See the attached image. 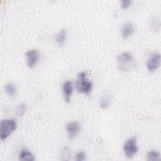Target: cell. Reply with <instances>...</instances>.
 Masks as SVG:
<instances>
[{
  "instance_id": "cell-18",
  "label": "cell",
  "mask_w": 161,
  "mask_h": 161,
  "mask_svg": "<svg viewBox=\"0 0 161 161\" xmlns=\"http://www.w3.org/2000/svg\"><path fill=\"white\" fill-rule=\"evenodd\" d=\"M131 4V1H128V0H123L121 1V3H120V6L121 7L122 9H128L130 5Z\"/></svg>"
},
{
  "instance_id": "cell-10",
  "label": "cell",
  "mask_w": 161,
  "mask_h": 161,
  "mask_svg": "<svg viewBox=\"0 0 161 161\" xmlns=\"http://www.w3.org/2000/svg\"><path fill=\"white\" fill-rule=\"evenodd\" d=\"M18 159L21 161H34L35 158L30 150L27 148H22L18 154Z\"/></svg>"
},
{
  "instance_id": "cell-7",
  "label": "cell",
  "mask_w": 161,
  "mask_h": 161,
  "mask_svg": "<svg viewBox=\"0 0 161 161\" xmlns=\"http://www.w3.org/2000/svg\"><path fill=\"white\" fill-rule=\"evenodd\" d=\"M65 129L68 137L74 139L79 134L81 127L77 121H70L66 125Z\"/></svg>"
},
{
  "instance_id": "cell-17",
  "label": "cell",
  "mask_w": 161,
  "mask_h": 161,
  "mask_svg": "<svg viewBox=\"0 0 161 161\" xmlns=\"http://www.w3.org/2000/svg\"><path fill=\"white\" fill-rule=\"evenodd\" d=\"M86 153L84 151H79L76 153L75 155V159L76 161H84L86 160Z\"/></svg>"
},
{
  "instance_id": "cell-6",
  "label": "cell",
  "mask_w": 161,
  "mask_h": 161,
  "mask_svg": "<svg viewBox=\"0 0 161 161\" xmlns=\"http://www.w3.org/2000/svg\"><path fill=\"white\" fill-rule=\"evenodd\" d=\"M25 57L28 67L30 68H33L40 60V53L36 49H30L26 52Z\"/></svg>"
},
{
  "instance_id": "cell-2",
  "label": "cell",
  "mask_w": 161,
  "mask_h": 161,
  "mask_svg": "<svg viewBox=\"0 0 161 161\" xmlns=\"http://www.w3.org/2000/svg\"><path fill=\"white\" fill-rule=\"evenodd\" d=\"M93 84L88 79L85 72H80L77 75L75 82V89L79 93L89 95L92 89Z\"/></svg>"
},
{
  "instance_id": "cell-14",
  "label": "cell",
  "mask_w": 161,
  "mask_h": 161,
  "mask_svg": "<svg viewBox=\"0 0 161 161\" xmlns=\"http://www.w3.org/2000/svg\"><path fill=\"white\" fill-rule=\"evenodd\" d=\"M161 158L160 153L155 150H150L147 154V160L149 161H158Z\"/></svg>"
},
{
  "instance_id": "cell-9",
  "label": "cell",
  "mask_w": 161,
  "mask_h": 161,
  "mask_svg": "<svg viewBox=\"0 0 161 161\" xmlns=\"http://www.w3.org/2000/svg\"><path fill=\"white\" fill-rule=\"evenodd\" d=\"M135 32V27L131 22L125 23L121 27V34L124 40L130 38Z\"/></svg>"
},
{
  "instance_id": "cell-1",
  "label": "cell",
  "mask_w": 161,
  "mask_h": 161,
  "mask_svg": "<svg viewBox=\"0 0 161 161\" xmlns=\"http://www.w3.org/2000/svg\"><path fill=\"white\" fill-rule=\"evenodd\" d=\"M117 62L119 69L123 71H130L136 66V62L133 56L129 52H125L117 57Z\"/></svg>"
},
{
  "instance_id": "cell-16",
  "label": "cell",
  "mask_w": 161,
  "mask_h": 161,
  "mask_svg": "<svg viewBox=\"0 0 161 161\" xmlns=\"http://www.w3.org/2000/svg\"><path fill=\"white\" fill-rule=\"evenodd\" d=\"M61 157L63 160H69L70 157V149L67 147H64L61 152Z\"/></svg>"
},
{
  "instance_id": "cell-4",
  "label": "cell",
  "mask_w": 161,
  "mask_h": 161,
  "mask_svg": "<svg viewBox=\"0 0 161 161\" xmlns=\"http://www.w3.org/2000/svg\"><path fill=\"white\" fill-rule=\"evenodd\" d=\"M123 150L125 157L129 158L133 157L138 152L136 138L132 136L127 139L123 144Z\"/></svg>"
},
{
  "instance_id": "cell-11",
  "label": "cell",
  "mask_w": 161,
  "mask_h": 161,
  "mask_svg": "<svg viewBox=\"0 0 161 161\" xmlns=\"http://www.w3.org/2000/svg\"><path fill=\"white\" fill-rule=\"evenodd\" d=\"M111 101V97L110 94L108 92H105L103 94H102L99 99V104L101 109H107L110 104Z\"/></svg>"
},
{
  "instance_id": "cell-3",
  "label": "cell",
  "mask_w": 161,
  "mask_h": 161,
  "mask_svg": "<svg viewBox=\"0 0 161 161\" xmlns=\"http://www.w3.org/2000/svg\"><path fill=\"white\" fill-rule=\"evenodd\" d=\"M17 128V123L12 118H6L0 123V138L2 141L8 138Z\"/></svg>"
},
{
  "instance_id": "cell-13",
  "label": "cell",
  "mask_w": 161,
  "mask_h": 161,
  "mask_svg": "<svg viewBox=\"0 0 161 161\" xmlns=\"http://www.w3.org/2000/svg\"><path fill=\"white\" fill-rule=\"evenodd\" d=\"M4 91L10 97H14L17 94L16 86L11 82H8L4 86Z\"/></svg>"
},
{
  "instance_id": "cell-8",
  "label": "cell",
  "mask_w": 161,
  "mask_h": 161,
  "mask_svg": "<svg viewBox=\"0 0 161 161\" xmlns=\"http://www.w3.org/2000/svg\"><path fill=\"white\" fill-rule=\"evenodd\" d=\"M62 91L63 97L65 102H70L73 92H74V84L70 80L65 81L62 86Z\"/></svg>"
},
{
  "instance_id": "cell-5",
  "label": "cell",
  "mask_w": 161,
  "mask_h": 161,
  "mask_svg": "<svg viewBox=\"0 0 161 161\" xmlns=\"http://www.w3.org/2000/svg\"><path fill=\"white\" fill-rule=\"evenodd\" d=\"M160 62H161L160 54L157 52L152 53L148 57L146 63V67L147 70L150 72H155L160 67Z\"/></svg>"
},
{
  "instance_id": "cell-12",
  "label": "cell",
  "mask_w": 161,
  "mask_h": 161,
  "mask_svg": "<svg viewBox=\"0 0 161 161\" xmlns=\"http://www.w3.org/2000/svg\"><path fill=\"white\" fill-rule=\"evenodd\" d=\"M68 37L67 31L65 29H62L57 32L55 36V41L58 45H63L65 43Z\"/></svg>"
},
{
  "instance_id": "cell-15",
  "label": "cell",
  "mask_w": 161,
  "mask_h": 161,
  "mask_svg": "<svg viewBox=\"0 0 161 161\" xmlns=\"http://www.w3.org/2000/svg\"><path fill=\"white\" fill-rule=\"evenodd\" d=\"M27 111V106L25 103H19L15 109L16 114L18 116H23Z\"/></svg>"
}]
</instances>
